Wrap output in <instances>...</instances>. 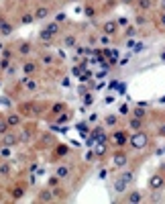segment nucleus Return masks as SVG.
<instances>
[{
	"mask_svg": "<svg viewBox=\"0 0 165 204\" xmlns=\"http://www.w3.org/2000/svg\"><path fill=\"white\" fill-rule=\"evenodd\" d=\"M131 145L135 149H143L145 145H147V135L145 133H137V135L131 137Z\"/></svg>",
	"mask_w": 165,
	"mask_h": 204,
	"instance_id": "1",
	"label": "nucleus"
},
{
	"mask_svg": "<svg viewBox=\"0 0 165 204\" xmlns=\"http://www.w3.org/2000/svg\"><path fill=\"white\" fill-rule=\"evenodd\" d=\"M163 184H165V178L163 176H151V180H149V188L151 190H159V188H163Z\"/></svg>",
	"mask_w": 165,
	"mask_h": 204,
	"instance_id": "2",
	"label": "nucleus"
},
{
	"mask_svg": "<svg viewBox=\"0 0 165 204\" xmlns=\"http://www.w3.org/2000/svg\"><path fill=\"white\" fill-rule=\"evenodd\" d=\"M112 163H114L116 167H124V165L129 163V157L124 155V153H114V155H112Z\"/></svg>",
	"mask_w": 165,
	"mask_h": 204,
	"instance_id": "3",
	"label": "nucleus"
},
{
	"mask_svg": "<svg viewBox=\"0 0 165 204\" xmlns=\"http://www.w3.org/2000/svg\"><path fill=\"white\" fill-rule=\"evenodd\" d=\"M21 122H22V118H21V114H16V112H10V114L6 116L8 127H16V125H21Z\"/></svg>",
	"mask_w": 165,
	"mask_h": 204,
	"instance_id": "4",
	"label": "nucleus"
},
{
	"mask_svg": "<svg viewBox=\"0 0 165 204\" xmlns=\"http://www.w3.org/2000/svg\"><path fill=\"white\" fill-rule=\"evenodd\" d=\"M112 141H114V145H118V147H122V145H126V141H129V139H126V135H124V133H114V135H112Z\"/></svg>",
	"mask_w": 165,
	"mask_h": 204,
	"instance_id": "5",
	"label": "nucleus"
},
{
	"mask_svg": "<svg viewBox=\"0 0 165 204\" xmlns=\"http://www.w3.org/2000/svg\"><path fill=\"white\" fill-rule=\"evenodd\" d=\"M14 29H12V25L8 23V20H4V19H0V35H10Z\"/></svg>",
	"mask_w": 165,
	"mask_h": 204,
	"instance_id": "6",
	"label": "nucleus"
},
{
	"mask_svg": "<svg viewBox=\"0 0 165 204\" xmlns=\"http://www.w3.org/2000/svg\"><path fill=\"white\" fill-rule=\"evenodd\" d=\"M37 20H43V19H47L49 16V8L47 6H39L37 10H35V14H33Z\"/></svg>",
	"mask_w": 165,
	"mask_h": 204,
	"instance_id": "7",
	"label": "nucleus"
},
{
	"mask_svg": "<svg viewBox=\"0 0 165 204\" xmlns=\"http://www.w3.org/2000/svg\"><path fill=\"white\" fill-rule=\"evenodd\" d=\"M116 27H118V23L110 20V23H106V25L102 27V31H104L106 35H114V33H116Z\"/></svg>",
	"mask_w": 165,
	"mask_h": 204,
	"instance_id": "8",
	"label": "nucleus"
},
{
	"mask_svg": "<svg viewBox=\"0 0 165 204\" xmlns=\"http://www.w3.org/2000/svg\"><path fill=\"white\" fill-rule=\"evenodd\" d=\"M37 68H39L37 61H25V65H22V69H25V74L27 76H31L33 72H37Z\"/></svg>",
	"mask_w": 165,
	"mask_h": 204,
	"instance_id": "9",
	"label": "nucleus"
},
{
	"mask_svg": "<svg viewBox=\"0 0 165 204\" xmlns=\"http://www.w3.org/2000/svg\"><path fill=\"white\" fill-rule=\"evenodd\" d=\"M14 143H16V137L14 135H4L2 137V145H4V147H10V145H14Z\"/></svg>",
	"mask_w": 165,
	"mask_h": 204,
	"instance_id": "10",
	"label": "nucleus"
},
{
	"mask_svg": "<svg viewBox=\"0 0 165 204\" xmlns=\"http://www.w3.org/2000/svg\"><path fill=\"white\" fill-rule=\"evenodd\" d=\"M129 127H131L132 131H139L141 127H143V125H141V118H137V116H132L131 121H129Z\"/></svg>",
	"mask_w": 165,
	"mask_h": 204,
	"instance_id": "11",
	"label": "nucleus"
},
{
	"mask_svg": "<svg viewBox=\"0 0 165 204\" xmlns=\"http://www.w3.org/2000/svg\"><path fill=\"white\" fill-rule=\"evenodd\" d=\"M55 176H59L61 180H63V178H67V176H69V167H67V165H61V167H57Z\"/></svg>",
	"mask_w": 165,
	"mask_h": 204,
	"instance_id": "12",
	"label": "nucleus"
},
{
	"mask_svg": "<svg viewBox=\"0 0 165 204\" xmlns=\"http://www.w3.org/2000/svg\"><path fill=\"white\" fill-rule=\"evenodd\" d=\"M31 45H29V43H19V53H22V55H29L31 53Z\"/></svg>",
	"mask_w": 165,
	"mask_h": 204,
	"instance_id": "13",
	"label": "nucleus"
},
{
	"mask_svg": "<svg viewBox=\"0 0 165 204\" xmlns=\"http://www.w3.org/2000/svg\"><path fill=\"white\" fill-rule=\"evenodd\" d=\"M126 184H129L126 180H122V178H118L116 182H114V188H116V192H122L124 188H126Z\"/></svg>",
	"mask_w": 165,
	"mask_h": 204,
	"instance_id": "14",
	"label": "nucleus"
},
{
	"mask_svg": "<svg viewBox=\"0 0 165 204\" xmlns=\"http://www.w3.org/2000/svg\"><path fill=\"white\" fill-rule=\"evenodd\" d=\"M74 45H76V37L74 35H69V37L63 39V47H74Z\"/></svg>",
	"mask_w": 165,
	"mask_h": 204,
	"instance_id": "15",
	"label": "nucleus"
},
{
	"mask_svg": "<svg viewBox=\"0 0 165 204\" xmlns=\"http://www.w3.org/2000/svg\"><path fill=\"white\" fill-rule=\"evenodd\" d=\"M126 200H129V202H141V194L135 190L132 194H129V198H126Z\"/></svg>",
	"mask_w": 165,
	"mask_h": 204,
	"instance_id": "16",
	"label": "nucleus"
},
{
	"mask_svg": "<svg viewBox=\"0 0 165 204\" xmlns=\"http://www.w3.org/2000/svg\"><path fill=\"white\" fill-rule=\"evenodd\" d=\"M0 68H2V69H8V68H10V59H8V57H2V61H0Z\"/></svg>",
	"mask_w": 165,
	"mask_h": 204,
	"instance_id": "17",
	"label": "nucleus"
},
{
	"mask_svg": "<svg viewBox=\"0 0 165 204\" xmlns=\"http://www.w3.org/2000/svg\"><path fill=\"white\" fill-rule=\"evenodd\" d=\"M132 116H137V118H143V116H145V110H143V108H135V110H132Z\"/></svg>",
	"mask_w": 165,
	"mask_h": 204,
	"instance_id": "18",
	"label": "nucleus"
},
{
	"mask_svg": "<svg viewBox=\"0 0 165 204\" xmlns=\"http://www.w3.org/2000/svg\"><path fill=\"white\" fill-rule=\"evenodd\" d=\"M63 108H65V106H63L61 102H57V104H55V106H53V112H55V114H59V112H61Z\"/></svg>",
	"mask_w": 165,
	"mask_h": 204,
	"instance_id": "19",
	"label": "nucleus"
},
{
	"mask_svg": "<svg viewBox=\"0 0 165 204\" xmlns=\"http://www.w3.org/2000/svg\"><path fill=\"white\" fill-rule=\"evenodd\" d=\"M43 63H45V65H51V63H53V57H51V55H43Z\"/></svg>",
	"mask_w": 165,
	"mask_h": 204,
	"instance_id": "20",
	"label": "nucleus"
},
{
	"mask_svg": "<svg viewBox=\"0 0 165 204\" xmlns=\"http://www.w3.org/2000/svg\"><path fill=\"white\" fill-rule=\"evenodd\" d=\"M116 116H106V125H110V127H112V125H116Z\"/></svg>",
	"mask_w": 165,
	"mask_h": 204,
	"instance_id": "21",
	"label": "nucleus"
},
{
	"mask_svg": "<svg viewBox=\"0 0 165 204\" xmlns=\"http://www.w3.org/2000/svg\"><path fill=\"white\" fill-rule=\"evenodd\" d=\"M149 6H151V0H141V8L143 10H147Z\"/></svg>",
	"mask_w": 165,
	"mask_h": 204,
	"instance_id": "22",
	"label": "nucleus"
},
{
	"mask_svg": "<svg viewBox=\"0 0 165 204\" xmlns=\"http://www.w3.org/2000/svg\"><path fill=\"white\" fill-rule=\"evenodd\" d=\"M69 118H71V114L67 112V114H61V116H59V118H57V122H65V121H69Z\"/></svg>",
	"mask_w": 165,
	"mask_h": 204,
	"instance_id": "23",
	"label": "nucleus"
},
{
	"mask_svg": "<svg viewBox=\"0 0 165 204\" xmlns=\"http://www.w3.org/2000/svg\"><path fill=\"white\" fill-rule=\"evenodd\" d=\"M84 12H86V16H94V14H96V10H94L92 6H88L86 10H84Z\"/></svg>",
	"mask_w": 165,
	"mask_h": 204,
	"instance_id": "24",
	"label": "nucleus"
},
{
	"mask_svg": "<svg viewBox=\"0 0 165 204\" xmlns=\"http://www.w3.org/2000/svg\"><path fill=\"white\" fill-rule=\"evenodd\" d=\"M120 178H122V180H126V182H131V180H132V174H131V171H124Z\"/></svg>",
	"mask_w": 165,
	"mask_h": 204,
	"instance_id": "25",
	"label": "nucleus"
},
{
	"mask_svg": "<svg viewBox=\"0 0 165 204\" xmlns=\"http://www.w3.org/2000/svg\"><path fill=\"white\" fill-rule=\"evenodd\" d=\"M96 153H98V155H104V153H106V147H104V145H98V147H96Z\"/></svg>",
	"mask_w": 165,
	"mask_h": 204,
	"instance_id": "26",
	"label": "nucleus"
},
{
	"mask_svg": "<svg viewBox=\"0 0 165 204\" xmlns=\"http://www.w3.org/2000/svg\"><path fill=\"white\" fill-rule=\"evenodd\" d=\"M35 16H31V14H22V23H31Z\"/></svg>",
	"mask_w": 165,
	"mask_h": 204,
	"instance_id": "27",
	"label": "nucleus"
},
{
	"mask_svg": "<svg viewBox=\"0 0 165 204\" xmlns=\"http://www.w3.org/2000/svg\"><path fill=\"white\" fill-rule=\"evenodd\" d=\"M59 180H61V178L55 176V178H51V180H49V184H51V186H57V182H59Z\"/></svg>",
	"mask_w": 165,
	"mask_h": 204,
	"instance_id": "28",
	"label": "nucleus"
},
{
	"mask_svg": "<svg viewBox=\"0 0 165 204\" xmlns=\"http://www.w3.org/2000/svg\"><path fill=\"white\" fill-rule=\"evenodd\" d=\"M135 33H137V29H135V27H129V31H126V35L131 37V35H135Z\"/></svg>",
	"mask_w": 165,
	"mask_h": 204,
	"instance_id": "29",
	"label": "nucleus"
},
{
	"mask_svg": "<svg viewBox=\"0 0 165 204\" xmlns=\"http://www.w3.org/2000/svg\"><path fill=\"white\" fill-rule=\"evenodd\" d=\"M118 112H120V114H126V112H129V108H126V106H124V104H122V106H120V110H118Z\"/></svg>",
	"mask_w": 165,
	"mask_h": 204,
	"instance_id": "30",
	"label": "nucleus"
},
{
	"mask_svg": "<svg viewBox=\"0 0 165 204\" xmlns=\"http://www.w3.org/2000/svg\"><path fill=\"white\" fill-rule=\"evenodd\" d=\"M41 200H51V196H49L47 192H43V194H41Z\"/></svg>",
	"mask_w": 165,
	"mask_h": 204,
	"instance_id": "31",
	"label": "nucleus"
},
{
	"mask_svg": "<svg viewBox=\"0 0 165 204\" xmlns=\"http://www.w3.org/2000/svg\"><path fill=\"white\" fill-rule=\"evenodd\" d=\"M124 4H132V2H135V0H122Z\"/></svg>",
	"mask_w": 165,
	"mask_h": 204,
	"instance_id": "32",
	"label": "nucleus"
},
{
	"mask_svg": "<svg viewBox=\"0 0 165 204\" xmlns=\"http://www.w3.org/2000/svg\"><path fill=\"white\" fill-rule=\"evenodd\" d=\"M161 20H163V25H165V12H163V16H161Z\"/></svg>",
	"mask_w": 165,
	"mask_h": 204,
	"instance_id": "33",
	"label": "nucleus"
},
{
	"mask_svg": "<svg viewBox=\"0 0 165 204\" xmlns=\"http://www.w3.org/2000/svg\"><path fill=\"white\" fill-rule=\"evenodd\" d=\"M161 59H165V51H163V53H161Z\"/></svg>",
	"mask_w": 165,
	"mask_h": 204,
	"instance_id": "34",
	"label": "nucleus"
},
{
	"mask_svg": "<svg viewBox=\"0 0 165 204\" xmlns=\"http://www.w3.org/2000/svg\"><path fill=\"white\" fill-rule=\"evenodd\" d=\"M161 135H165V127H163V129H161Z\"/></svg>",
	"mask_w": 165,
	"mask_h": 204,
	"instance_id": "35",
	"label": "nucleus"
},
{
	"mask_svg": "<svg viewBox=\"0 0 165 204\" xmlns=\"http://www.w3.org/2000/svg\"><path fill=\"white\" fill-rule=\"evenodd\" d=\"M71 2H76V0H71Z\"/></svg>",
	"mask_w": 165,
	"mask_h": 204,
	"instance_id": "36",
	"label": "nucleus"
}]
</instances>
